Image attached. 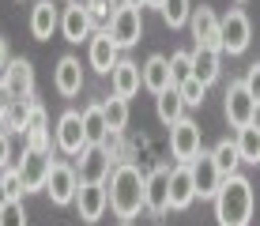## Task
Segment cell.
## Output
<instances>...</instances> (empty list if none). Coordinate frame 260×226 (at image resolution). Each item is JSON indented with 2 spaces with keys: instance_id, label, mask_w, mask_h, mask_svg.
<instances>
[{
  "instance_id": "cell-1",
  "label": "cell",
  "mask_w": 260,
  "mask_h": 226,
  "mask_svg": "<svg viewBox=\"0 0 260 226\" xmlns=\"http://www.w3.org/2000/svg\"><path fill=\"white\" fill-rule=\"evenodd\" d=\"M143 188H147V177L140 174V166L132 162H117L110 174V207L117 219H136L140 207H147L143 200Z\"/></svg>"
},
{
  "instance_id": "cell-2",
  "label": "cell",
  "mask_w": 260,
  "mask_h": 226,
  "mask_svg": "<svg viewBox=\"0 0 260 226\" xmlns=\"http://www.w3.org/2000/svg\"><path fill=\"white\" fill-rule=\"evenodd\" d=\"M215 219L219 226H249L253 219V185H249V177H226L219 188V196H215Z\"/></svg>"
},
{
  "instance_id": "cell-3",
  "label": "cell",
  "mask_w": 260,
  "mask_h": 226,
  "mask_svg": "<svg viewBox=\"0 0 260 226\" xmlns=\"http://www.w3.org/2000/svg\"><path fill=\"white\" fill-rule=\"evenodd\" d=\"M249 42H253V23H249V15L241 12V8L226 12L219 19V53L238 57V53L249 49Z\"/></svg>"
},
{
  "instance_id": "cell-4",
  "label": "cell",
  "mask_w": 260,
  "mask_h": 226,
  "mask_svg": "<svg viewBox=\"0 0 260 226\" xmlns=\"http://www.w3.org/2000/svg\"><path fill=\"white\" fill-rule=\"evenodd\" d=\"M189 170H192L196 200H215L219 188H222V181H226V177L219 174V166H215V155H211V151H200V155L189 162Z\"/></svg>"
},
{
  "instance_id": "cell-5",
  "label": "cell",
  "mask_w": 260,
  "mask_h": 226,
  "mask_svg": "<svg viewBox=\"0 0 260 226\" xmlns=\"http://www.w3.org/2000/svg\"><path fill=\"white\" fill-rule=\"evenodd\" d=\"M46 192H49V200L57 204V207L76 204V192H79V174H76V166H68V162H53L49 181H46Z\"/></svg>"
},
{
  "instance_id": "cell-6",
  "label": "cell",
  "mask_w": 260,
  "mask_h": 226,
  "mask_svg": "<svg viewBox=\"0 0 260 226\" xmlns=\"http://www.w3.org/2000/svg\"><path fill=\"white\" fill-rule=\"evenodd\" d=\"M110 38L117 42V49H132L143 38V12L140 8H117V15L110 19Z\"/></svg>"
},
{
  "instance_id": "cell-7",
  "label": "cell",
  "mask_w": 260,
  "mask_h": 226,
  "mask_svg": "<svg viewBox=\"0 0 260 226\" xmlns=\"http://www.w3.org/2000/svg\"><path fill=\"white\" fill-rule=\"evenodd\" d=\"M15 170H19V177H23L26 192H38V188H46V181H49V170H53V151H30V147H26Z\"/></svg>"
},
{
  "instance_id": "cell-8",
  "label": "cell",
  "mask_w": 260,
  "mask_h": 226,
  "mask_svg": "<svg viewBox=\"0 0 260 226\" xmlns=\"http://www.w3.org/2000/svg\"><path fill=\"white\" fill-rule=\"evenodd\" d=\"M170 151H174V158L181 162V166H189V162L200 155V124L189 121V117H181V121L170 128Z\"/></svg>"
},
{
  "instance_id": "cell-9",
  "label": "cell",
  "mask_w": 260,
  "mask_h": 226,
  "mask_svg": "<svg viewBox=\"0 0 260 226\" xmlns=\"http://www.w3.org/2000/svg\"><path fill=\"white\" fill-rule=\"evenodd\" d=\"M79 185H106L113 174V158H110V147H87L79 155Z\"/></svg>"
},
{
  "instance_id": "cell-10",
  "label": "cell",
  "mask_w": 260,
  "mask_h": 226,
  "mask_svg": "<svg viewBox=\"0 0 260 226\" xmlns=\"http://www.w3.org/2000/svg\"><path fill=\"white\" fill-rule=\"evenodd\" d=\"M57 147L64 151V155L79 158L87 151V132H83V117H79L76 110H68L64 117L57 121Z\"/></svg>"
},
{
  "instance_id": "cell-11",
  "label": "cell",
  "mask_w": 260,
  "mask_h": 226,
  "mask_svg": "<svg viewBox=\"0 0 260 226\" xmlns=\"http://www.w3.org/2000/svg\"><path fill=\"white\" fill-rule=\"evenodd\" d=\"M226 121L234 124V128H245V124H253L256 121V102L249 98V90L245 83H230L226 87Z\"/></svg>"
},
{
  "instance_id": "cell-12",
  "label": "cell",
  "mask_w": 260,
  "mask_h": 226,
  "mask_svg": "<svg viewBox=\"0 0 260 226\" xmlns=\"http://www.w3.org/2000/svg\"><path fill=\"white\" fill-rule=\"evenodd\" d=\"M143 200H147V211L155 215V219H162V215L170 211V166H155L147 174Z\"/></svg>"
},
{
  "instance_id": "cell-13",
  "label": "cell",
  "mask_w": 260,
  "mask_h": 226,
  "mask_svg": "<svg viewBox=\"0 0 260 226\" xmlns=\"http://www.w3.org/2000/svg\"><path fill=\"white\" fill-rule=\"evenodd\" d=\"M4 87L12 90V98L15 102H30L34 98V68H30V60H23V57H15V60H8V68H4Z\"/></svg>"
},
{
  "instance_id": "cell-14",
  "label": "cell",
  "mask_w": 260,
  "mask_h": 226,
  "mask_svg": "<svg viewBox=\"0 0 260 226\" xmlns=\"http://www.w3.org/2000/svg\"><path fill=\"white\" fill-rule=\"evenodd\" d=\"M106 207H110V188H106V185H79L76 211H79L83 222H98L106 215Z\"/></svg>"
},
{
  "instance_id": "cell-15",
  "label": "cell",
  "mask_w": 260,
  "mask_h": 226,
  "mask_svg": "<svg viewBox=\"0 0 260 226\" xmlns=\"http://www.w3.org/2000/svg\"><path fill=\"white\" fill-rule=\"evenodd\" d=\"M91 68L98 72V76H113V68L121 64V49H117V42L110 38V30H102V34H94L91 38Z\"/></svg>"
},
{
  "instance_id": "cell-16",
  "label": "cell",
  "mask_w": 260,
  "mask_h": 226,
  "mask_svg": "<svg viewBox=\"0 0 260 226\" xmlns=\"http://www.w3.org/2000/svg\"><path fill=\"white\" fill-rule=\"evenodd\" d=\"M196 200V185H192V170L189 166H174L170 170V211H185Z\"/></svg>"
},
{
  "instance_id": "cell-17",
  "label": "cell",
  "mask_w": 260,
  "mask_h": 226,
  "mask_svg": "<svg viewBox=\"0 0 260 226\" xmlns=\"http://www.w3.org/2000/svg\"><path fill=\"white\" fill-rule=\"evenodd\" d=\"M91 26H94V19L87 15V8L79 4V0H72L64 8V15H60V34H64L68 42H87L91 38Z\"/></svg>"
},
{
  "instance_id": "cell-18",
  "label": "cell",
  "mask_w": 260,
  "mask_h": 226,
  "mask_svg": "<svg viewBox=\"0 0 260 226\" xmlns=\"http://www.w3.org/2000/svg\"><path fill=\"white\" fill-rule=\"evenodd\" d=\"M189 26H192V38H196V45L219 49V15H215L208 4L192 8V19H189Z\"/></svg>"
},
{
  "instance_id": "cell-19",
  "label": "cell",
  "mask_w": 260,
  "mask_h": 226,
  "mask_svg": "<svg viewBox=\"0 0 260 226\" xmlns=\"http://www.w3.org/2000/svg\"><path fill=\"white\" fill-rule=\"evenodd\" d=\"M57 26H60V12H57V4H53V0H38V4L30 8V34H34L38 42H49Z\"/></svg>"
},
{
  "instance_id": "cell-20",
  "label": "cell",
  "mask_w": 260,
  "mask_h": 226,
  "mask_svg": "<svg viewBox=\"0 0 260 226\" xmlns=\"http://www.w3.org/2000/svg\"><path fill=\"white\" fill-rule=\"evenodd\" d=\"M53 83L64 98H76L83 90V68H79L76 57H60L57 60V72H53Z\"/></svg>"
},
{
  "instance_id": "cell-21",
  "label": "cell",
  "mask_w": 260,
  "mask_h": 226,
  "mask_svg": "<svg viewBox=\"0 0 260 226\" xmlns=\"http://www.w3.org/2000/svg\"><path fill=\"white\" fill-rule=\"evenodd\" d=\"M140 76H143V87L151 90V94H162V90L174 87V79H170V60L162 57V53H155V57H147V64L140 68Z\"/></svg>"
},
{
  "instance_id": "cell-22",
  "label": "cell",
  "mask_w": 260,
  "mask_h": 226,
  "mask_svg": "<svg viewBox=\"0 0 260 226\" xmlns=\"http://www.w3.org/2000/svg\"><path fill=\"white\" fill-rule=\"evenodd\" d=\"M219 57L222 53L219 49H208V45H196L192 49V79H200L204 87H211L215 79H219Z\"/></svg>"
},
{
  "instance_id": "cell-23",
  "label": "cell",
  "mask_w": 260,
  "mask_h": 226,
  "mask_svg": "<svg viewBox=\"0 0 260 226\" xmlns=\"http://www.w3.org/2000/svg\"><path fill=\"white\" fill-rule=\"evenodd\" d=\"M110 83H113V94L124 98L128 102L132 94L143 87V76H140V64H132V60H121L117 68H113V76H110Z\"/></svg>"
},
{
  "instance_id": "cell-24",
  "label": "cell",
  "mask_w": 260,
  "mask_h": 226,
  "mask_svg": "<svg viewBox=\"0 0 260 226\" xmlns=\"http://www.w3.org/2000/svg\"><path fill=\"white\" fill-rule=\"evenodd\" d=\"M83 132H87V147H106V140H110V124H106V113H102V102L87 106L83 113Z\"/></svg>"
},
{
  "instance_id": "cell-25",
  "label": "cell",
  "mask_w": 260,
  "mask_h": 226,
  "mask_svg": "<svg viewBox=\"0 0 260 226\" xmlns=\"http://www.w3.org/2000/svg\"><path fill=\"white\" fill-rule=\"evenodd\" d=\"M155 110H158V121H162L166 128H174V124L185 117V98H181V90H177V87L162 90V94L155 98Z\"/></svg>"
},
{
  "instance_id": "cell-26",
  "label": "cell",
  "mask_w": 260,
  "mask_h": 226,
  "mask_svg": "<svg viewBox=\"0 0 260 226\" xmlns=\"http://www.w3.org/2000/svg\"><path fill=\"white\" fill-rule=\"evenodd\" d=\"M238 155L241 162H249V166H260V124H245V128H238Z\"/></svg>"
},
{
  "instance_id": "cell-27",
  "label": "cell",
  "mask_w": 260,
  "mask_h": 226,
  "mask_svg": "<svg viewBox=\"0 0 260 226\" xmlns=\"http://www.w3.org/2000/svg\"><path fill=\"white\" fill-rule=\"evenodd\" d=\"M211 155H215V166H219V174H222V177H234V174H238L241 155H238V143H234V140H219Z\"/></svg>"
},
{
  "instance_id": "cell-28",
  "label": "cell",
  "mask_w": 260,
  "mask_h": 226,
  "mask_svg": "<svg viewBox=\"0 0 260 226\" xmlns=\"http://www.w3.org/2000/svg\"><path fill=\"white\" fill-rule=\"evenodd\" d=\"M102 113H106V124H110V136H121L124 124H128V102L113 94V98L102 102Z\"/></svg>"
},
{
  "instance_id": "cell-29",
  "label": "cell",
  "mask_w": 260,
  "mask_h": 226,
  "mask_svg": "<svg viewBox=\"0 0 260 226\" xmlns=\"http://www.w3.org/2000/svg\"><path fill=\"white\" fill-rule=\"evenodd\" d=\"M158 12H162V23L166 26H185L192 19V4H189V0H166Z\"/></svg>"
},
{
  "instance_id": "cell-30",
  "label": "cell",
  "mask_w": 260,
  "mask_h": 226,
  "mask_svg": "<svg viewBox=\"0 0 260 226\" xmlns=\"http://www.w3.org/2000/svg\"><path fill=\"white\" fill-rule=\"evenodd\" d=\"M30 102H34V98H30ZM30 102H23V98H19V102H12L8 117L0 121V124H4V132H23V136H26V117H30Z\"/></svg>"
},
{
  "instance_id": "cell-31",
  "label": "cell",
  "mask_w": 260,
  "mask_h": 226,
  "mask_svg": "<svg viewBox=\"0 0 260 226\" xmlns=\"http://www.w3.org/2000/svg\"><path fill=\"white\" fill-rule=\"evenodd\" d=\"M170 79H174V87H181L185 79H192V53H174V57H170Z\"/></svg>"
},
{
  "instance_id": "cell-32",
  "label": "cell",
  "mask_w": 260,
  "mask_h": 226,
  "mask_svg": "<svg viewBox=\"0 0 260 226\" xmlns=\"http://www.w3.org/2000/svg\"><path fill=\"white\" fill-rule=\"evenodd\" d=\"M87 15H91L94 23H110L113 15H117V0H87Z\"/></svg>"
},
{
  "instance_id": "cell-33",
  "label": "cell",
  "mask_w": 260,
  "mask_h": 226,
  "mask_svg": "<svg viewBox=\"0 0 260 226\" xmlns=\"http://www.w3.org/2000/svg\"><path fill=\"white\" fill-rule=\"evenodd\" d=\"M181 98H185V106H204V98H208V87L200 83V79H185L181 87Z\"/></svg>"
},
{
  "instance_id": "cell-34",
  "label": "cell",
  "mask_w": 260,
  "mask_h": 226,
  "mask_svg": "<svg viewBox=\"0 0 260 226\" xmlns=\"http://www.w3.org/2000/svg\"><path fill=\"white\" fill-rule=\"evenodd\" d=\"M0 226H26V211H23L19 200H12L4 211H0Z\"/></svg>"
},
{
  "instance_id": "cell-35",
  "label": "cell",
  "mask_w": 260,
  "mask_h": 226,
  "mask_svg": "<svg viewBox=\"0 0 260 226\" xmlns=\"http://www.w3.org/2000/svg\"><path fill=\"white\" fill-rule=\"evenodd\" d=\"M0 181H4V188H8V196H12V200H19V196L26 192V185H23L19 170H4V174H0Z\"/></svg>"
},
{
  "instance_id": "cell-36",
  "label": "cell",
  "mask_w": 260,
  "mask_h": 226,
  "mask_svg": "<svg viewBox=\"0 0 260 226\" xmlns=\"http://www.w3.org/2000/svg\"><path fill=\"white\" fill-rule=\"evenodd\" d=\"M241 83H245L249 98H253L256 110H260V60H256V64H249V72H245V79H241Z\"/></svg>"
},
{
  "instance_id": "cell-37",
  "label": "cell",
  "mask_w": 260,
  "mask_h": 226,
  "mask_svg": "<svg viewBox=\"0 0 260 226\" xmlns=\"http://www.w3.org/2000/svg\"><path fill=\"white\" fill-rule=\"evenodd\" d=\"M30 132H49L46 128V110H42V102H30V117H26V136Z\"/></svg>"
},
{
  "instance_id": "cell-38",
  "label": "cell",
  "mask_w": 260,
  "mask_h": 226,
  "mask_svg": "<svg viewBox=\"0 0 260 226\" xmlns=\"http://www.w3.org/2000/svg\"><path fill=\"white\" fill-rule=\"evenodd\" d=\"M8 162H12V140H8V132H0V170H12Z\"/></svg>"
},
{
  "instance_id": "cell-39",
  "label": "cell",
  "mask_w": 260,
  "mask_h": 226,
  "mask_svg": "<svg viewBox=\"0 0 260 226\" xmlns=\"http://www.w3.org/2000/svg\"><path fill=\"white\" fill-rule=\"evenodd\" d=\"M4 68H8V45H4V38H0V76H4Z\"/></svg>"
},
{
  "instance_id": "cell-40",
  "label": "cell",
  "mask_w": 260,
  "mask_h": 226,
  "mask_svg": "<svg viewBox=\"0 0 260 226\" xmlns=\"http://www.w3.org/2000/svg\"><path fill=\"white\" fill-rule=\"evenodd\" d=\"M12 204V196H8V188H4V181H0V211H4V207Z\"/></svg>"
},
{
  "instance_id": "cell-41",
  "label": "cell",
  "mask_w": 260,
  "mask_h": 226,
  "mask_svg": "<svg viewBox=\"0 0 260 226\" xmlns=\"http://www.w3.org/2000/svg\"><path fill=\"white\" fill-rule=\"evenodd\" d=\"M143 4L147 0H121V8H140V12H143Z\"/></svg>"
},
{
  "instance_id": "cell-42",
  "label": "cell",
  "mask_w": 260,
  "mask_h": 226,
  "mask_svg": "<svg viewBox=\"0 0 260 226\" xmlns=\"http://www.w3.org/2000/svg\"><path fill=\"white\" fill-rule=\"evenodd\" d=\"M147 4H155V8H162V4H166V0H147Z\"/></svg>"
},
{
  "instance_id": "cell-43",
  "label": "cell",
  "mask_w": 260,
  "mask_h": 226,
  "mask_svg": "<svg viewBox=\"0 0 260 226\" xmlns=\"http://www.w3.org/2000/svg\"><path fill=\"white\" fill-rule=\"evenodd\" d=\"M238 4H245V0H238Z\"/></svg>"
},
{
  "instance_id": "cell-44",
  "label": "cell",
  "mask_w": 260,
  "mask_h": 226,
  "mask_svg": "<svg viewBox=\"0 0 260 226\" xmlns=\"http://www.w3.org/2000/svg\"><path fill=\"white\" fill-rule=\"evenodd\" d=\"M124 226H132V222H124Z\"/></svg>"
},
{
  "instance_id": "cell-45",
  "label": "cell",
  "mask_w": 260,
  "mask_h": 226,
  "mask_svg": "<svg viewBox=\"0 0 260 226\" xmlns=\"http://www.w3.org/2000/svg\"><path fill=\"white\" fill-rule=\"evenodd\" d=\"M68 4H72V0H68Z\"/></svg>"
}]
</instances>
